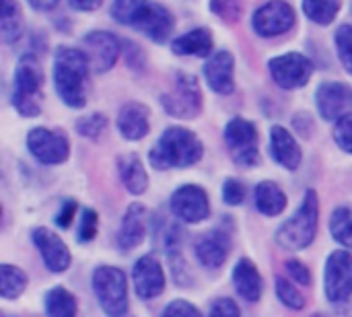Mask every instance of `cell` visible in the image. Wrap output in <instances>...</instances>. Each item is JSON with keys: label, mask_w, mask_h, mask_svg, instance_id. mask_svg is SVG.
Listing matches in <instances>:
<instances>
[{"label": "cell", "mask_w": 352, "mask_h": 317, "mask_svg": "<svg viewBox=\"0 0 352 317\" xmlns=\"http://www.w3.org/2000/svg\"><path fill=\"white\" fill-rule=\"evenodd\" d=\"M93 291L101 309L109 317H122L128 311L126 274L113 266H99L93 272Z\"/></svg>", "instance_id": "52a82bcc"}, {"label": "cell", "mask_w": 352, "mask_h": 317, "mask_svg": "<svg viewBox=\"0 0 352 317\" xmlns=\"http://www.w3.org/2000/svg\"><path fill=\"white\" fill-rule=\"evenodd\" d=\"M99 231V217L93 208H82L80 215V227H78V241L89 243L97 237Z\"/></svg>", "instance_id": "e575fe53"}, {"label": "cell", "mask_w": 352, "mask_h": 317, "mask_svg": "<svg viewBox=\"0 0 352 317\" xmlns=\"http://www.w3.org/2000/svg\"><path fill=\"white\" fill-rule=\"evenodd\" d=\"M210 10L227 23H237L241 19L239 0H210Z\"/></svg>", "instance_id": "d590c367"}, {"label": "cell", "mask_w": 352, "mask_h": 317, "mask_svg": "<svg viewBox=\"0 0 352 317\" xmlns=\"http://www.w3.org/2000/svg\"><path fill=\"white\" fill-rule=\"evenodd\" d=\"M316 107L326 122H338L352 111V87L340 80H326L316 91Z\"/></svg>", "instance_id": "9a60e30c"}, {"label": "cell", "mask_w": 352, "mask_h": 317, "mask_svg": "<svg viewBox=\"0 0 352 317\" xmlns=\"http://www.w3.org/2000/svg\"><path fill=\"white\" fill-rule=\"evenodd\" d=\"M303 12L318 25H330L336 21L342 0H303Z\"/></svg>", "instance_id": "f1b7e54d"}, {"label": "cell", "mask_w": 352, "mask_h": 317, "mask_svg": "<svg viewBox=\"0 0 352 317\" xmlns=\"http://www.w3.org/2000/svg\"><path fill=\"white\" fill-rule=\"evenodd\" d=\"M334 142L340 151L352 155V111L340 118L334 126Z\"/></svg>", "instance_id": "8d00e7d4"}, {"label": "cell", "mask_w": 352, "mask_h": 317, "mask_svg": "<svg viewBox=\"0 0 352 317\" xmlns=\"http://www.w3.org/2000/svg\"><path fill=\"white\" fill-rule=\"evenodd\" d=\"M146 229H148L146 208L142 204H130L122 219V227L118 231V245L126 252L138 248L146 237Z\"/></svg>", "instance_id": "7402d4cb"}, {"label": "cell", "mask_w": 352, "mask_h": 317, "mask_svg": "<svg viewBox=\"0 0 352 317\" xmlns=\"http://www.w3.org/2000/svg\"><path fill=\"white\" fill-rule=\"evenodd\" d=\"M43 101V68L35 54H23L14 68L12 80V105L23 118H35L41 113Z\"/></svg>", "instance_id": "277c9868"}, {"label": "cell", "mask_w": 352, "mask_h": 317, "mask_svg": "<svg viewBox=\"0 0 352 317\" xmlns=\"http://www.w3.org/2000/svg\"><path fill=\"white\" fill-rule=\"evenodd\" d=\"M25 29L21 6L16 0H2V12H0V33L2 41L6 45H12L21 39Z\"/></svg>", "instance_id": "4316f807"}, {"label": "cell", "mask_w": 352, "mask_h": 317, "mask_svg": "<svg viewBox=\"0 0 352 317\" xmlns=\"http://www.w3.org/2000/svg\"><path fill=\"white\" fill-rule=\"evenodd\" d=\"M27 289V276L21 268L2 264L0 266V293L4 299H16Z\"/></svg>", "instance_id": "f546056e"}, {"label": "cell", "mask_w": 352, "mask_h": 317, "mask_svg": "<svg viewBox=\"0 0 352 317\" xmlns=\"http://www.w3.org/2000/svg\"><path fill=\"white\" fill-rule=\"evenodd\" d=\"M91 62L82 50L60 45L54 54V89L60 101L72 109H82L87 105Z\"/></svg>", "instance_id": "6da1fadb"}, {"label": "cell", "mask_w": 352, "mask_h": 317, "mask_svg": "<svg viewBox=\"0 0 352 317\" xmlns=\"http://www.w3.org/2000/svg\"><path fill=\"white\" fill-rule=\"evenodd\" d=\"M334 41H336V54H338L344 70L352 74V25L338 27Z\"/></svg>", "instance_id": "836d02e7"}, {"label": "cell", "mask_w": 352, "mask_h": 317, "mask_svg": "<svg viewBox=\"0 0 352 317\" xmlns=\"http://www.w3.org/2000/svg\"><path fill=\"white\" fill-rule=\"evenodd\" d=\"M287 270H289L291 278L297 281V285H303V287H309V285H311V272H309V268H307L303 262H299V260H289V262H287Z\"/></svg>", "instance_id": "60d3db41"}, {"label": "cell", "mask_w": 352, "mask_h": 317, "mask_svg": "<svg viewBox=\"0 0 352 317\" xmlns=\"http://www.w3.org/2000/svg\"><path fill=\"white\" fill-rule=\"evenodd\" d=\"M194 252L204 268H221L231 252V235L225 229H212L198 239Z\"/></svg>", "instance_id": "d6986e66"}, {"label": "cell", "mask_w": 352, "mask_h": 317, "mask_svg": "<svg viewBox=\"0 0 352 317\" xmlns=\"http://www.w3.org/2000/svg\"><path fill=\"white\" fill-rule=\"evenodd\" d=\"M223 200L229 206H239L245 200V186L239 179H227L223 184Z\"/></svg>", "instance_id": "74e56055"}, {"label": "cell", "mask_w": 352, "mask_h": 317, "mask_svg": "<svg viewBox=\"0 0 352 317\" xmlns=\"http://www.w3.org/2000/svg\"><path fill=\"white\" fill-rule=\"evenodd\" d=\"M134 291L140 299L148 301L159 297L165 291V272L161 262L155 256H142L136 260L132 270Z\"/></svg>", "instance_id": "e0dca14e"}, {"label": "cell", "mask_w": 352, "mask_h": 317, "mask_svg": "<svg viewBox=\"0 0 352 317\" xmlns=\"http://www.w3.org/2000/svg\"><path fill=\"white\" fill-rule=\"evenodd\" d=\"M297 23V12L287 0H270L262 4L254 17L252 27L260 37H278L289 33Z\"/></svg>", "instance_id": "8fae6325"}, {"label": "cell", "mask_w": 352, "mask_h": 317, "mask_svg": "<svg viewBox=\"0 0 352 317\" xmlns=\"http://www.w3.org/2000/svg\"><path fill=\"white\" fill-rule=\"evenodd\" d=\"M161 317H202V314L190 301H173L163 309Z\"/></svg>", "instance_id": "f35d334b"}, {"label": "cell", "mask_w": 352, "mask_h": 317, "mask_svg": "<svg viewBox=\"0 0 352 317\" xmlns=\"http://www.w3.org/2000/svg\"><path fill=\"white\" fill-rule=\"evenodd\" d=\"M233 287L250 303H258L264 293V281L256 264L248 258H241L233 268Z\"/></svg>", "instance_id": "603a6c76"}, {"label": "cell", "mask_w": 352, "mask_h": 317, "mask_svg": "<svg viewBox=\"0 0 352 317\" xmlns=\"http://www.w3.org/2000/svg\"><path fill=\"white\" fill-rule=\"evenodd\" d=\"M320 200L316 190H307L297 212L276 229V243L289 252H301L309 248L318 235Z\"/></svg>", "instance_id": "5b68a950"}, {"label": "cell", "mask_w": 352, "mask_h": 317, "mask_svg": "<svg viewBox=\"0 0 352 317\" xmlns=\"http://www.w3.org/2000/svg\"><path fill=\"white\" fill-rule=\"evenodd\" d=\"M204 155V144L196 132L182 126H169L148 153V163L159 169H186L196 165Z\"/></svg>", "instance_id": "3957f363"}, {"label": "cell", "mask_w": 352, "mask_h": 317, "mask_svg": "<svg viewBox=\"0 0 352 317\" xmlns=\"http://www.w3.org/2000/svg\"><path fill=\"white\" fill-rule=\"evenodd\" d=\"M126 60L132 70H140L144 66V54L138 47V43H130V41L126 43Z\"/></svg>", "instance_id": "7bdbcfd3"}, {"label": "cell", "mask_w": 352, "mask_h": 317, "mask_svg": "<svg viewBox=\"0 0 352 317\" xmlns=\"http://www.w3.org/2000/svg\"><path fill=\"white\" fill-rule=\"evenodd\" d=\"M105 128H107V118L99 111L87 113V116L76 120V132L85 138H91V140L99 138L105 132Z\"/></svg>", "instance_id": "d6a6232c"}, {"label": "cell", "mask_w": 352, "mask_h": 317, "mask_svg": "<svg viewBox=\"0 0 352 317\" xmlns=\"http://www.w3.org/2000/svg\"><path fill=\"white\" fill-rule=\"evenodd\" d=\"M204 78L217 95H231L235 91V58L227 50L214 52L204 64Z\"/></svg>", "instance_id": "ac0fdd59"}, {"label": "cell", "mask_w": 352, "mask_h": 317, "mask_svg": "<svg viewBox=\"0 0 352 317\" xmlns=\"http://www.w3.org/2000/svg\"><path fill=\"white\" fill-rule=\"evenodd\" d=\"M118 171H120V179L124 184V188L134 194V196H142L148 188V175L146 169L140 161L138 155H124L118 159Z\"/></svg>", "instance_id": "d4e9b609"}, {"label": "cell", "mask_w": 352, "mask_h": 317, "mask_svg": "<svg viewBox=\"0 0 352 317\" xmlns=\"http://www.w3.org/2000/svg\"><path fill=\"white\" fill-rule=\"evenodd\" d=\"M169 206H171V212L179 221L190 223V225L202 223L210 215V202H208L206 190L200 186H194V184H186V186L177 188L171 194Z\"/></svg>", "instance_id": "7c38bea8"}, {"label": "cell", "mask_w": 352, "mask_h": 317, "mask_svg": "<svg viewBox=\"0 0 352 317\" xmlns=\"http://www.w3.org/2000/svg\"><path fill=\"white\" fill-rule=\"evenodd\" d=\"M45 317H76V299L64 287L45 293Z\"/></svg>", "instance_id": "83f0119b"}, {"label": "cell", "mask_w": 352, "mask_h": 317, "mask_svg": "<svg viewBox=\"0 0 352 317\" xmlns=\"http://www.w3.org/2000/svg\"><path fill=\"white\" fill-rule=\"evenodd\" d=\"M270 155L280 167H285L289 171H295L303 159L297 138L283 126L270 128Z\"/></svg>", "instance_id": "44dd1931"}, {"label": "cell", "mask_w": 352, "mask_h": 317, "mask_svg": "<svg viewBox=\"0 0 352 317\" xmlns=\"http://www.w3.org/2000/svg\"><path fill=\"white\" fill-rule=\"evenodd\" d=\"M212 47H214V37L208 27H194L184 35L175 37L171 43L173 54L196 56V58H208L212 54Z\"/></svg>", "instance_id": "cb8c5ba5"}, {"label": "cell", "mask_w": 352, "mask_h": 317, "mask_svg": "<svg viewBox=\"0 0 352 317\" xmlns=\"http://www.w3.org/2000/svg\"><path fill=\"white\" fill-rule=\"evenodd\" d=\"M74 212H76V202H74V200H66V202L62 204L60 212L56 215V225H58L60 229H68L70 223H72Z\"/></svg>", "instance_id": "b9f144b4"}, {"label": "cell", "mask_w": 352, "mask_h": 317, "mask_svg": "<svg viewBox=\"0 0 352 317\" xmlns=\"http://www.w3.org/2000/svg\"><path fill=\"white\" fill-rule=\"evenodd\" d=\"M270 76L280 89L293 91L309 83L314 74V62L301 52H287L268 62Z\"/></svg>", "instance_id": "30bf717a"}, {"label": "cell", "mask_w": 352, "mask_h": 317, "mask_svg": "<svg viewBox=\"0 0 352 317\" xmlns=\"http://www.w3.org/2000/svg\"><path fill=\"white\" fill-rule=\"evenodd\" d=\"M31 239H33L35 248L39 250V256L50 272L60 274L70 268L72 256H70L68 245L60 239V235H56L47 227H37V229H33Z\"/></svg>", "instance_id": "2e32d148"}, {"label": "cell", "mask_w": 352, "mask_h": 317, "mask_svg": "<svg viewBox=\"0 0 352 317\" xmlns=\"http://www.w3.org/2000/svg\"><path fill=\"white\" fill-rule=\"evenodd\" d=\"M120 39L109 31H91L82 37V52L91 62V70L95 74L109 72L120 56Z\"/></svg>", "instance_id": "5bb4252c"}, {"label": "cell", "mask_w": 352, "mask_h": 317, "mask_svg": "<svg viewBox=\"0 0 352 317\" xmlns=\"http://www.w3.org/2000/svg\"><path fill=\"white\" fill-rule=\"evenodd\" d=\"M27 2L39 12H47V10H54L60 0H27Z\"/></svg>", "instance_id": "f6af8a7d"}, {"label": "cell", "mask_w": 352, "mask_h": 317, "mask_svg": "<svg viewBox=\"0 0 352 317\" xmlns=\"http://www.w3.org/2000/svg\"><path fill=\"white\" fill-rule=\"evenodd\" d=\"M161 107L167 116L177 120H194L202 111V89L196 76L188 72H177L173 89L159 97Z\"/></svg>", "instance_id": "8992f818"}, {"label": "cell", "mask_w": 352, "mask_h": 317, "mask_svg": "<svg viewBox=\"0 0 352 317\" xmlns=\"http://www.w3.org/2000/svg\"><path fill=\"white\" fill-rule=\"evenodd\" d=\"M326 297L332 303H344L352 297V256L332 252L326 260Z\"/></svg>", "instance_id": "4fadbf2b"}, {"label": "cell", "mask_w": 352, "mask_h": 317, "mask_svg": "<svg viewBox=\"0 0 352 317\" xmlns=\"http://www.w3.org/2000/svg\"><path fill=\"white\" fill-rule=\"evenodd\" d=\"M109 12L120 25L144 33L155 43H165L175 27L169 8L153 0H111Z\"/></svg>", "instance_id": "7a4b0ae2"}, {"label": "cell", "mask_w": 352, "mask_h": 317, "mask_svg": "<svg viewBox=\"0 0 352 317\" xmlns=\"http://www.w3.org/2000/svg\"><path fill=\"white\" fill-rule=\"evenodd\" d=\"M330 233L334 241L352 250V208L351 206H338L334 208L330 217Z\"/></svg>", "instance_id": "4dcf8cb0"}, {"label": "cell", "mask_w": 352, "mask_h": 317, "mask_svg": "<svg viewBox=\"0 0 352 317\" xmlns=\"http://www.w3.org/2000/svg\"><path fill=\"white\" fill-rule=\"evenodd\" d=\"M27 149L41 165H60L70 157V140L58 128L37 126L27 134Z\"/></svg>", "instance_id": "9c48e42d"}, {"label": "cell", "mask_w": 352, "mask_h": 317, "mask_svg": "<svg viewBox=\"0 0 352 317\" xmlns=\"http://www.w3.org/2000/svg\"><path fill=\"white\" fill-rule=\"evenodd\" d=\"M116 126L126 140H142L151 132V111L138 101H128L122 105Z\"/></svg>", "instance_id": "ffe728a7"}, {"label": "cell", "mask_w": 352, "mask_h": 317, "mask_svg": "<svg viewBox=\"0 0 352 317\" xmlns=\"http://www.w3.org/2000/svg\"><path fill=\"white\" fill-rule=\"evenodd\" d=\"M274 285H276V297L280 299V303L285 307L295 309V311H301L305 307V297L301 295V291L293 283H289L283 276H276V283Z\"/></svg>", "instance_id": "1f68e13d"}, {"label": "cell", "mask_w": 352, "mask_h": 317, "mask_svg": "<svg viewBox=\"0 0 352 317\" xmlns=\"http://www.w3.org/2000/svg\"><path fill=\"white\" fill-rule=\"evenodd\" d=\"M68 4L76 10L91 12V10H97L101 6V0H68Z\"/></svg>", "instance_id": "ee69618b"}, {"label": "cell", "mask_w": 352, "mask_h": 317, "mask_svg": "<svg viewBox=\"0 0 352 317\" xmlns=\"http://www.w3.org/2000/svg\"><path fill=\"white\" fill-rule=\"evenodd\" d=\"M210 317H241V311L233 299L221 297L210 305Z\"/></svg>", "instance_id": "ab89813d"}, {"label": "cell", "mask_w": 352, "mask_h": 317, "mask_svg": "<svg viewBox=\"0 0 352 317\" xmlns=\"http://www.w3.org/2000/svg\"><path fill=\"white\" fill-rule=\"evenodd\" d=\"M225 144L239 167H256L260 161V136L254 122L233 118L225 126Z\"/></svg>", "instance_id": "ba28073f"}, {"label": "cell", "mask_w": 352, "mask_h": 317, "mask_svg": "<svg viewBox=\"0 0 352 317\" xmlns=\"http://www.w3.org/2000/svg\"><path fill=\"white\" fill-rule=\"evenodd\" d=\"M254 202H256V208L258 212H262L264 217H278L289 200H287V194L283 192V188L270 179L266 182H260L256 186V192H254Z\"/></svg>", "instance_id": "484cf974"}]
</instances>
